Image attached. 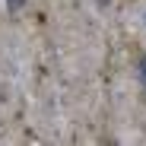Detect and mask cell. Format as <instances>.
Wrapping results in <instances>:
<instances>
[{
    "label": "cell",
    "mask_w": 146,
    "mask_h": 146,
    "mask_svg": "<svg viewBox=\"0 0 146 146\" xmlns=\"http://www.w3.org/2000/svg\"><path fill=\"white\" fill-rule=\"evenodd\" d=\"M140 83H143V95H146V54H140Z\"/></svg>",
    "instance_id": "1"
},
{
    "label": "cell",
    "mask_w": 146,
    "mask_h": 146,
    "mask_svg": "<svg viewBox=\"0 0 146 146\" xmlns=\"http://www.w3.org/2000/svg\"><path fill=\"white\" fill-rule=\"evenodd\" d=\"M22 7V0H10V10H19Z\"/></svg>",
    "instance_id": "2"
}]
</instances>
